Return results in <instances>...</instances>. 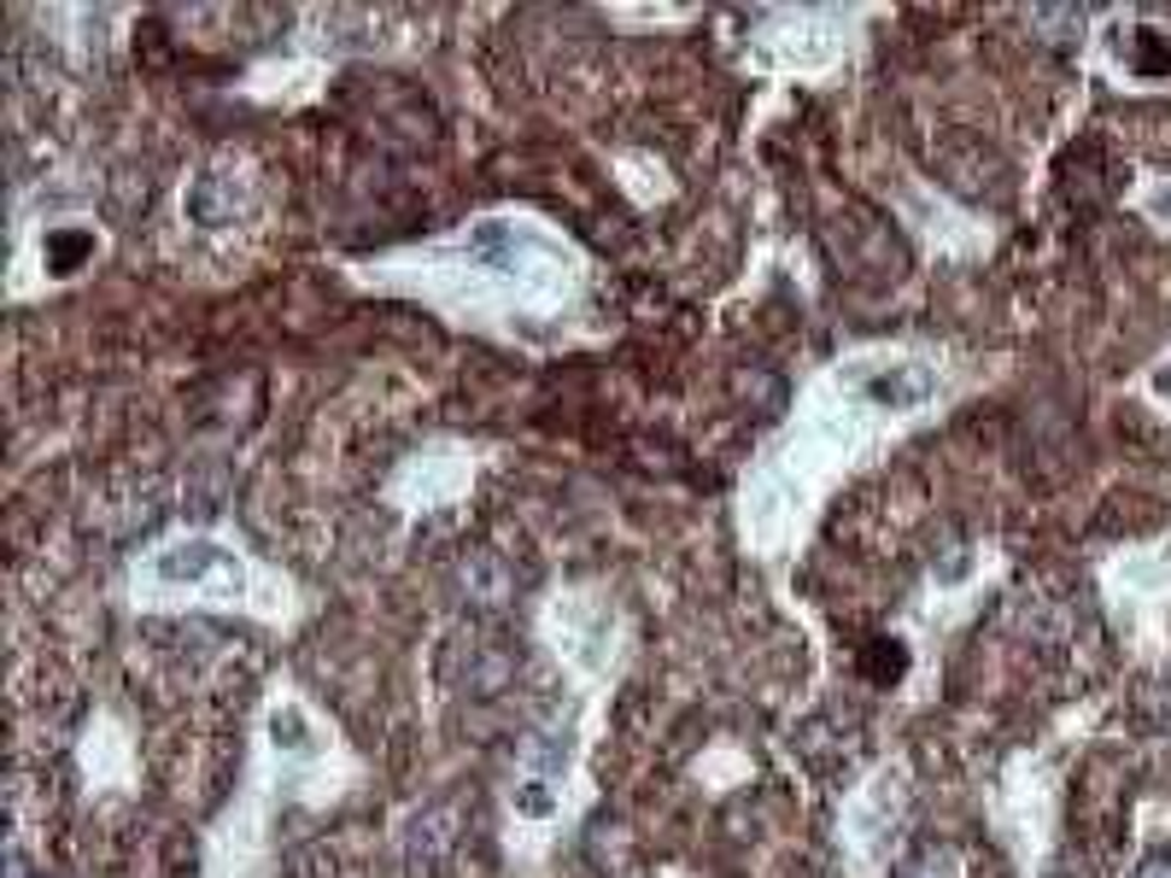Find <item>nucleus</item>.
<instances>
[{
  "label": "nucleus",
  "instance_id": "20e7f679",
  "mask_svg": "<svg viewBox=\"0 0 1171 878\" xmlns=\"http://www.w3.org/2000/svg\"><path fill=\"white\" fill-rule=\"evenodd\" d=\"M89 246H94L89 234H59V241H47V264H54V269H71L77 258H89Z\"/></svg>",
  "mask_w": 1171,
  "mask_h": 878
},
{
  "label": "nucleus",
  "instance_id": "f257e3e1",
  "mask_svg": "<svg viewBox=\"0 0 1171 878\" xmlns=\"http://www.w3.org/2000/svg\"><path fill=\"white\" fill-rule=\"evenodd\" d=\"M1130 71H1143V77H1166L1171 71V42L1160 36V30H1136L1130 36Z\"/></svg>",
  "mask_w": 1171,
  "mask_h": 878
},
{
  "label": "nucleus",
  "instance_id": "f03ea898",
  "mask_svg": "<svg viewBox=\"0 0 1171 878\" xmlns=\"http://www.w3.org/2000/svg\"><path fill=\"white\" fill-rule=\"evenodd\" d=\"M217 563H223V556H217L211 545H182V551L164 556V574H171V580H199V574L217 568Z\"/></svg>",
  "mask_w": 1171,
  "mask_h": 878
},
{
  "label": "nucleus",
  "instance_id": "7ed1b4c3",
  "mask_svg": "<svg viewBox=\"0 0 1171 878\" xmlns=\"http://www.w3.org/2000/svg\"><path fill=\"white\" fill-rule=\"evenodd\" d=\"M926 386H931L926 376H908V381H903V376H879V381H873V398L908 404V398H926Z\"/></svg>",
  "mask_w": 1171,
  "mask_h": 878
},
{
  "label": "nucleus",
  "instance_id": "39448f33",
  "mask_svg": "<svg viewBox=\"0 0 1171 878\" xmlns=\"http://www.w3.org/2000/svg\"><path fill=\"white\" fill-rule=\"evenodd\" d=\"M1160 386H1166V393H1171V376H1160Z\"/></svg>",
  "mask_w": 1171,
  "mask_h": 878
}]
</instances>
